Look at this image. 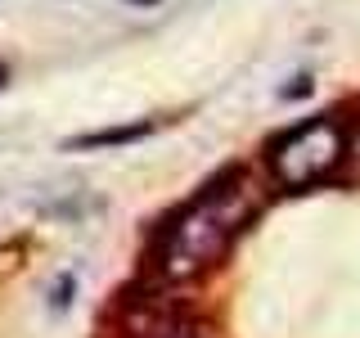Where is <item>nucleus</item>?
Returning a JSON list of instances; mask_svg holds the SVG:
<instances>
[{"mask_svg":"<svg viewBox=\"0 0 360 338\" xmlns=\"http://www.w3.org/2000/svg\"><path fill=\"white\" fill-rule=\"evenodd\" d=\"M127 5H140V9H149V5H158V0H127Z\"/></svg>","mask_w":360,"mask_h":338,"instance_id":"3","label":"nucleus"},{"mask_svg":"<svg viewBox=\"0 0 360 338\" xmlns=\"http://www.w3.org/2000/svg\"><path fill=\"white\" fill-rule=\"evenodd\" d=\"M266 203V189L243 167H225L198 189L189 203H180L162 221L153 244V270L162 280H194L202 270L230 257L234 239L257 221Z\"/></svg>","mask_w":360,"mask_h":338,"instance_id":"1","label":"nucleus"},{"mask_svg":"<svg viewBox=\"0 0 360 338\" xmlns=\"http://www.w3.org/2000/svg\"><path fill=\"white\" fill-rule=\"evenodd\" d=\"M347 149L352 122H342V113H320L279 131L266 149V167L279 189H315L347 176Z\"/></svg>","mask_w":360,"mask_h":338,"instance_id":"2","label":"nucleus"},{"mask_svg":"<svg viewBox=\"0 0 360 338\" xmlns=\"http://www.w3.org/2000/svg\"><path fill=\"white\" fill-rule=\"evenodd\" d=\"M5 82H9V68H5V63H0V90H5Z\"/></svg>","mask_w":360,"mask_h":338,"instance_id":"4","label":"nucleus"}]
</instances>
